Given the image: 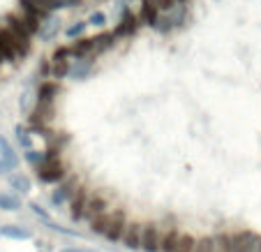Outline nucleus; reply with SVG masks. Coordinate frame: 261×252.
<instances>
[{
  "label": "nucleus",
  "mask_w": 261,
  "mask_h": 252,
  "mask_svg": "<svg viewBox=\"0 0 261 252\" xmlns=\"http://www.w3.org/2000/svg\"><path fill=\"white\" fill-rule=\"evenodd\" d=\"M60 252H93V250H86V247H63Z\"/></svg>",
  "instance_id": "nucleus-36"
},
{
  "label": "nucleus",
  "mask_w": 261,
  "mask_h": 252,
  "mask_svg": "<svg viewBox=\"0 0 261 252\" xmlns=\"http://www.w3.org/2000/svg\"><path fill=\"white\" fill-rule=\"evenodd\" d=\"M90 69H93V60H90V58L76 60V65H72V67H69V74L67 77H72L74 81H76V79H86Z\"/></svg>",
  "instance_id": "nucleus-20"
},
{
  "label": "nucleus",
  "mask_w": 261,
  "mask_h": 252,
  "mask_svg": "<svg viewBox=\"0 0 261 252\" xmlns=\"http://www.w3.org/2000/svg\"><path fill=\"white\" fill-rule=\"evenodd\" d=\"M30 208H33V213H35V215H40L42 220H46V222H49V213H46L44 208L40 206V204H30Z\"/></svg>",
  "instance_id": "nucleus-35"
},
{
  "label": "nucleus",
  "mask_w": 261,
  "mask_h": 252,
  "mask_svg": "<svg viewBox=\"0 0 261 252\" xmlns=\"http://www.w3.org/2000/svg\"><path fill=\"white\" fill-rule=\"evenodd\" d=\"M69 49V58L84 60V58H93V40L90 37H79L76 42L67 44Z\"/></svg>",
  "instance_id": "nucleus-15"
},
{
  "label": "nucleus",
  "mask_w": 261,
  "mask_h": 252,
  "mask_svg": "<svg viewBox=\"0 0 261 252\" xmlns=\"http://www.w3.org/2000/svg\"><path fill=\"white\" fill-rule=\"evenodd\" d=\"M86 28H88V23H86V21H76L74 26H69V28H67V37H69V40H74V37L79 40Z\"/></svg>",
  "instance_id": "nucleus-28"
},
{
  "label": "nucleus",
  "mask_w": 261,
  "mask_h": 252,
  "mask_svg": "<svg viewBox=\"0 0 261 252\" xmlns=\"http://www.w3.org/2000/svg\"><path fill=\"white\" fill-rule=\"evenodd\" d=\"M139 23L143 26H150V28H158V21H160V10L150 3V0H143V5H141V12L137 14Z\"/></svg>",
  "instance_id": "nucleus-16"
},
{
  "label": "nucleus",
  "mask_w": 261,
  "mask_h": 252,
  "mask_svg": "<svg viewBox=\"0 0 261 252\" xmlns=\"http://www.w3.org/2000/svg\"><path fill=\"white\" fill-rule=\"evenodd\" d=\"M259 252H261V245H259Z\"/></svg>",
  "instance_id": "nucleus-39"
},
{
  "label": "nucleus",
  "mask_w": 261,
  "mask_h": 252,
  "mask_svg": "<svg viewBox=\"0 0 261 252\" xmlns=\"http://www.w3.org/2000/svg\"><path fill=\"white\" fill-rule=\"evenodd\" d=\"M213 252H231V238L227 232L213 234Z\"/></svg>",
  "instance_id": "nucleus-22"
},
{
  "label": "nucleus",
  "mask_w": 261,
  "mask_h": 252,
  "mask_svg": "<svg viewBox=\"0 0 261 252\" xmlns=\"http://www.w3.org/2000/svg\"><path fill=\"white\" fill-rule=\"evenodd\" d=\"M86 23L95 26V28H102V26L107 23V14H104V12H93V14H90V19L86 21Z\"/></svg>",
  "instance_id": "nucleus-31"
},
{
  "label": "nucleus",
  "mask_w": 261,
  "mask_h": 252,
  "mask_svg": "<svg viewBox=\"0 0 261 252\" xmlns=\"http://www.w3.org/2000/svg\"><path fill=\"white\" fill-rule=\"evenodd\" d=\"M109 218H111V208H109L107 213H99V215H95V218L88 222L90 224V232L104 236V232H107V227H109Z\"/></svg>",
  "instance_id": "nucleus-21"
},
{
  "label": "nucleus",
  "mask_w": 261,
  "mask_h": 252,
  "mask_svg": "<svg viewBox=\"0 0 261 252\" xmlns=\"http://www.w3.org/2000/svg\"><path fill=\"white\" fill-rule=\"evenodd\" d=\"M139 19H137V14H132L129 10H125L123 12V16L118 19V23H116V28H114V37L118 40V37H132L134 33L139 30Z\"/></svg>",
  "instance_id": "nucleus-11"
},
{
  "label": "nucleus",
  "mask_w": 261,
  "mask_h": 252,
  "mask_svg": "<svg viewBox=\"0 0 261 252\" xmlns=\"http://www.w3.org/2000/svg\"><path fill=\"white\" fill-rule=\"evenodd\" d=\"M141 250L143 252H160V222H143Z\"/></svg>",
  "instance_id": "nucleus-10"
},
{
  "label": "nucleus",
  "mask_w": 261,
  "mask_h": 252,
  "mask_svg": "<svg viewBox=\"0 0 261 252\" xmlns=\"http://www.w3.org/2000/svg\"><path fill=\"white\" fill-rule=\"evenodd\" d=\"M129 218H127V211L125 208H114L111 211V218H109V227L104 232V238H109L111 243H118L125 234V227H127Z\"/></svg>",
  "instance_id": "nucleus-4"
},
{
  "label": "nucleus",
  "mask_w": 261,
  "mask_h": 252,
  "mask_svg": "<svg viewBox=\"0 0 261 252\" xmlns=\"http://www.w3.org/2000/svg\"><path fill=\"white\" fill-rule=\"evenodd\" d=\"M194 243H197V236L180 232V234H178V241H176L173 252H194Z\"/></svg>",
  "instance_id": "nucleus-23"
},
{
  "label": "nucleus",
  "mask_w": 261,
  "mask_h": 252,
  "mask_svg": "<svg viewBox=\"0 0 261 252\" xmlns=\"http://www.w3.org/2000/svg\"><path fill=\"white\" fill-rule=\"evenodd\" d=\"M69 67H72V60H51V74L56 79H65L69 74Z\"/></svg>",
  "instance_id": "nucleus-25"
},
{
  "label": "nucleus",
  "mask_w": 261,
  "mask_h": 252,
  "mask_svg": "<svg viewBox=\"0 0 261 252\" xmlns=\"http://www.w3.org/2000/svg\"><path fill=\"white\" fill-rule=\"evenodd\" d=\"M90 40H93V56L104 54V51H109L116 44L114 33H99V35H95V37H90Z\"/></svg>",
  "instance_id": "nucleus-18"
},
{
  "label": "nucleus",
  "mask_w": 261,
  "mask_h": 252,
  "mask_svg": "<svg viewBox=\"0 0 261 252\" xmlns=\"http://www.w3.org/2000/svg\"><path fill=\"white\" fill-rule=\"evenodd\" d=\"M21 208V199L16 194H10V192H0V211H19Z\"/></svg>",
  "instance_id": "nucleus-24"
},
{
  "label": "nucleus",
  "mask_w": 261,
  "mask_h": 252,
  "mask_svg": "<svg viewBox=\"0 0 261 252\" xmlns=\"http://www.w3.org/2000/svg\"><path fill=\"white\" fill-rule=\"evenodd\" d=\"M67 3H69V5H76V3H79V0H67Z\"/></svg>",
  "instance_id": "nucleus-37"
},
{
  "label": "nucleus",
  "mask_w": 261,
  "mask_h": 252,
  "mask_svg": "<svg viewBox=\"0 0 261 252\" xmlns=\"http://www.w3.org/2000/svg\"><path fill=\"white\" fill-rule=\"evenodd\" d=\"M109 211V199H107V194L104 192H90V197H88V204H86V213H84V220H93L95 215H99V213H107Z\"/></svg>",
  "instance_id": "nucleus-13"
},
{
  "label": "nucleus",
  "mask_w": 261,
  "mask_h": 252,
  "mask_svg": "<svg viewBox=\"0 0 261 252\" xmlns=\"http://www.w3.org/2000/svg\"><path fill=\"white\" fill-rule=\"evenodd\" d=\"M194 252H213V236H201L194 243Z\"/></svg>",
  "instance_id": "nucleus-29"
},
{
  "label": "nucleus",
  "mask_w": 261,
  "mask_h": 252,
  "mask_svg": "<svg viewBox=\"0 0 261 252\" xmlns=\"http://www.w3.org/2000/svg\"><path fill=\"white\" fill-rule=\"evenodd\" d=\"M0 236L12 238V241H28L33 234L23 227H16V224H3V227H0Z\"/></svg>",
  "instance_id": "nucleus-19"
},
{
  "label": "nucleus",
  "mask_w": 261,
  "mask_h": 252,
  "mask_svg": "<svg viewBox=\"0 0 261 252\" xmlns=\"http://www.w3.org/2000/svg\"><path fill=\"white\" fill-rule=\"evenodd\" d=\"M60 95V86L56 81H42L37 88V102H56Z\"/></svg>",
  "instance_id": "nucleus-17"
},
{
  "label": "nucleus",
  "mask_w": 261,
  "mask_h": 252,
  "mask_svg": "<svg viewBox=\"0 0 261 252\" xmlns=\"http://www.w3.org/2000/svg\"><path fill=\"white\" fill-rule=\"evenodd\" d=\"M54 118H56V102H37L35 109L30 111V123L40 130L46 128Z\"/></svg>",
  "instance_id": "nucleus-9"
},
{
  "label": "nucleus",
  "mask_w": 261,
  "mask_h": 252,
  "mask_svg": "<svg viewBox=\"0 0 261 252\" xmlns=\"http://www.w3.org/2000/svg\"><path fill=\"white\" fill-rule=\"evenodd\" d=\"M88 197H90V188L84 183L76 185V190L72 192V197H69V218L74 220V222H79V220H84V213H86V204H88Z\"/></svg>",
  "instance_id": "nucleus-6"
},
{
  "label": "nucleus",
  "mask_w": 261,
  "mask_h": 252,
  "mask_svg": "<svg viewBox=\"0 0 261 252\" xmlns=\"http://www.w3.org/2000/svg\"><path fill=\"white\" fill-rule=\"evenodd\" d=\"M35 173H37V178L46 185L60 183V181L67 176V167H65V162L60 160V148L44 150V160L35 167Z\"/></svg>",
  "instance_id": "nucleus-1"
},
{
  "label": "nucleus",
  "mask_w": 261,
  "mask_h": 252,
  "mask_svg": "<svg viewBox=\"0 0 261 252\" xmlns=\"http://www.w3.org/2000/svg\"><path fill=\"white\" fill-rule=\"evenodd\" d=\"M229 238H231V252H259L261 238L254 232H247V229L231 232Z\"/></svg>",
  "instance_id": "nucleus-5"
},
{
  "label": "nucleus",
  "mask_w": 261,
  "mask_h": 252,
  "mask_svg": "<svg viewBox=\"0 0 261 252\" xmlns=\"http://www.w3.org/2000/svg\"><path fill=\"white\" fill-rule=\"evenodd\" d=\"M178 234H180V229H178L176 220L173 218L164 220V222L160 224V252H173Z\"/></svg>",
  "instance_id": "nucleus-8"
},
{
  "label": "nucleus",
  "mask_w": 261,
  "mask_h": 252,
  "mask_svg": "<svg viewBox=\"0 0 261 252\" xmlns=\"http://www.w3.org/2000/svg\"><path fill=\"white\" fill-rule=\"evenodd\" d=\"M0 56L5 58V63H16V60L21 58L19 49H16V44H14V40H12L10 33H7L3 26H0Z\"/></svg>",
  "instance_id": "nucleus-14"
},
{
  "label": "nucleus",
  "mask_w": 261,
  "mask_h": 252,
  "mask_svg": "<svg viewBox=\"0 0 261 252\" xmlns=\"http://www.w3.org/2000/svg\"><path fill=\"white\" fill-rule=\"evenodd\" d=\"M0 26L10 33V37L14 40V44H16V49H19V56L23 58V56H28L30 51H33V37H28V35L23 33V30L16 26V21L12 19V12H7L5 16H3V21H0Z\"/></svg>",
  "instance_id": "nucleus-2"
},
{
  "label": "nucleus",
  "mask_w": 261,
  "mask_h": 252,
  "mask_svg": "<svg viewBox=\"0 0 261 252\" xmlns=\"http://www.w3.org/2000/svg\"><path fill=\"white\" fill-rule=\"evenodd\" d=\"M141 232H143V222H137V220H129L127 227H125V234L120 238L127 250H141Z\"/></svg>",
  "instance_id": "nucleus-12"
},
{
  "label": "nucleus",
  "mask_w": 261,
  "mask_h": 252,
  "mask_svg": "<svg viewBox=\"0 0 261 252\" xmlns=\"http://www.w3.org/2000/svg\"><path fill=\"white\" fill-rule=\"evenodd\" d=\"M3 63H5V58H3V56H0V65H3Z\"/></svg>",
  "instance_id": "nucleus-38"
},
{
  "label": "nucleus",
  "mask_w": 261,
  "mask_h": 252,
  "mask_svg": "<svg viewBox=\"0 0 261 252\" xmlns=\"http://www.w3.org/2000/svg\"><path fill=\"white\" fill-rule=\"evenodd\" d=\"M51 60H69V49L67 46H58L54 51V56H51Z\"/></svg>",
  "instance_id": "nucleus-33"
},
{
  "label": "nucleus",
  "mask_w": 261,
  "mask_h": 252,
  "mask_svg": "<svg viewBox=\"0 0 261 252\" xmlns=\"http://www.w3.org/2000/svg\"><path fill=\"white\" fill-rule=\"evenodd\" d=\"M44 3H46V5H49L54 12H56V10H63V7H69L67 0H44Z\"/></svg>",
  "instance_id": "nucleus-34"
},
{
  "label": "nucleus",
  "mask_w": 261,
  "mask_h": 252,
  "mask_svg": "<svg viewBox=\"0 0 261 252\" xmlns=\"http://www.w3.org/2000/svg\"><path fill=\"white\" fill-rule=\"evenodd\" d=\"M16 141H19L21 148H25V150L33 148V139H30V134L25 132V130H21V128H16Z\"/></svg>",
  "instance_id": "nucleus-30"
},
{
  "label": "nucleus",
  "mask_w": 261,
  "mask_h": 252,
  "mask_svg": "<svg viewBox=\"0 0 261 252\" xmlns=\"http://www.w3.org/2000/svg\"><path fill=\"white\" fill-rule=\"evenodd\" d=\"M16 10L23 12V14H28L30 19L40 21V23L49 21L51 14H54V10L46 5L44 0H16Z\"/></svg>",
  "instance_id": "nucleus-3"
},
{
  "label": "nucleus",
  "mask_w": 261,
  "mask_h": 252,
  "mask_svg": "<svg viewBox=\"0 0 261 252\" xmlns=\"http://www.w3.org/2000/svg\"><path fill=\"white\" fill-rule=\"evenodd\" d=\"M0 153H3V162H7L12 169L16 167V153L12 150L10 141H7V139H3V137H0Z\"/></svg>",
  "instance_id": "nucleus-26"
},
{
  "label": "nucleus",
  "mask_w": 261,
  "mask_h": 252,
  "mask_svg": "<svg viewBox=\"0 0 261 252\" xmlns=\"http://www.w3.org/2000/svg\"><path fill=\"white\" fill-rule=\"evenodd\" d=\"M10 185H12V190H16V192H21V194L30 192V181H28V176H23V173L12 176L10 178Z\"/></svg>",
  "instance_id": "nucleus-27"
},
{
  "label": "nucleus",
  "mask_w": 261,
  "mask_h": 252,
  "mask_svg": "<svg viewBox=\"0 0 261 252\" xmlns=\"http://www.w3.org/2000/svg\"><path fill=\"white\" fill-rule=\"evenodd\" d=\"M25 160H28L30 164H35V167H37V164L42 162V160H44V153H40V150H25Z\"/></svg>",
  "instance_id": "nucleus-32"
},
{
  "label": "nucleus",
  "mask_w": 261,
  "mask_h": 252,
  "mask_svg": "<svg viewBox=\"0 0 261 252\" xmlns=\"http://www.w3.org/2000/svg\"><path fill=\"white\" fill-rule=\"evenodd\" d=\"M81 181H79V176H65L63 181L58 183V188L54 190V194H51V204H54L56 208H60V206H65V204L69 201V197H72V192L76 190V185H79Z\"/></svg>",
  "instance_id": "nucleus-7"
}]
</instances>
